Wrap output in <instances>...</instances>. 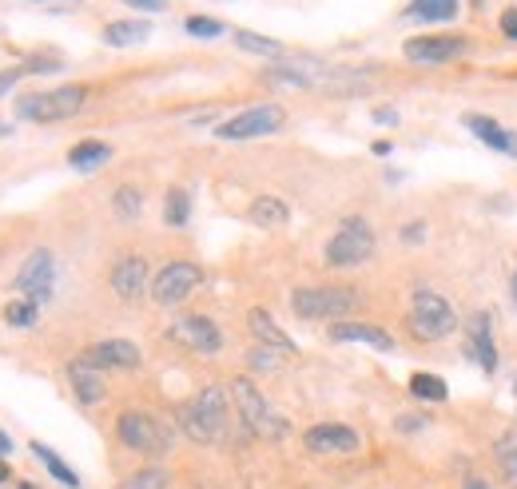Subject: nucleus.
<instances>
[{"mask_svg":"<svg viewBox=\"0 0 517 489\" xmlns=\"http://www.w3.org/2000/svg\"><path fill=\"white\" fill-rule=\"evenodd\" d=\"M175 426L183 430L187 442L195 446H211L227 438L231 426V394L223 386H203L195 390L187 402L175 406Z\"/></svg>","mask_w":517,"mask_h":489,"instance_id":"f257e3e1","label":"nucleus"},{"mask_svg":"<svg viewBox=\"0 0 517 489\" xmlns=\"http://www.w3.org/2000/svg\"><path fill=\"white\" fill-rule=\"evenodd\" d=\"M227 394H231V406H235V414H239V422H243L247 434L267 438V442H283V438L291 434V422L271 410L267 394H259V386H255L247 374H239V378L227 386Z\"/></svg>","mask_w":517,"mask_h":489,"instance_id":"f03ea898","label":"nucleus"},{"mask_svg":"<svg viewBox=\"0 0 517 489\" xmlns=\"http://www.w3.org/2000/svg\"><path fill=\"white\" fill-rule=\"evenodd\" d=\"M116 442H120L124 450L140 454V458H164V454L172 450L175 430L164 418L148 414V410H124V414L116 418Z\"/></svg>","mask_w":517,"mask_h":489,"instance_id":"7ed1b4c3","label":"nucleus"},{"mask_svg":"<svg viewBox=\"0 0 517 489\" xmlns=\"http://www.w3.org/2000/svg\"><path fill=\"white\" fill-rule=\"evenodd\" d=\"M406 326H410V334H414L418 342H442V338H450V334L458 330V315H454V307H450L446 295H438V291H430V287H418V291L410 295Z\"/></svg>","mask_w":517,"mask_h":489,"instance_id":"20e7f679","label":"nucleus"},{"mask_svg":"<svg viewBox=\"0 0 517 489\" xmlns=\"http://www.w3.org/2000/svg\"><path fill=\"white\" fill-rule=\"evenodd\" d=\"M88 104V88L84 84H60L48 92H32L16 100V116L32 120V124H60L68 116H76Z\"/></svg>","mask_w":517,"mask_h":489,"instance_id":"39448f33","label":"nucleus"},{"mask_svg":"<svg viewBox=\"0 0 517 489\" xmlns=\"http://www.w3.org/2000/svg\"><path fill=\"white\" fill-rule=\"evenodd\" d=\"M358 307L354 287H299L291 291V311L303 323H339Z\"/></svg>","mask_w":517,"mask_h":489,"instance_id":"423d86ee","label":"nucleus"},{"mask_svg":"<svg viewBox=\"0 0 517 489\" xmlns=\"http://www.w3.org/2000/svg\"><path fill=\"white\" fill-rule=\"evenodd\" d=\"M374 247H378V239H374V227L362 219V215H346L343 223H339V231L331 235V243H327V267H362L370 255H374Z\"/></svg>","mask_w":517,"mask_h":489,"instance_id":"0eeeda50","label":"nucleus"},{"mask_svg":"<svg viewBox=\"0 0 517 489\" xmlns=\"http://www.w3.org/2000/svg\"><path fill=\"white\" fill-rule=\"evenodd\" d=\"M287 124L283 108L279 104H255V108H243L235 112L231 120H223L215 128V140H227V144H243V140H259V136H271Z\"/></svg>","mask_w":517,"mask_h":489,"instance_id":"6e6552de","label":"nucleus"},{"mask_svg":"<svg viewBox=\"0 0 517 489\" xmlns=\"http://www.w3.org/2000/svg\"><path fill=\"white\" fill-rule=\"evenodd\" d=\"M203 283V267L191 259H172L152 275V303L156 307H179L191 299V291Z\"/></svg>","mask_w":517,"mask_h":489,"instance_id":"1a4fd4ad","label":"nucleus"},{"mask_svg":"<svg viewBox=\"0 0 517 489\" xmlns=\"http://www.w3.org/2000/svg\"><path fill=\"white\" fill-rule=\"evenodd\" d=\"M52 287H56V259H52L48 247H36V251L20 263V271L12 275V291L44 307V303L52 299Z\"/></svg>","mask_w":517,"mask_h":489,"instance_id":"9d476101","label":"nucleus"},{"mask_svg":"<svg viewBox=\"0 0 517 489\" xmlns=\"http://www.w3.org/2000/svg\"><path fill=\"white\" fill-rule=\"evenodd\" d=\"M168 338L175 346L191 350V354H219L223 350V330L207 315H179V319H172Z\"/></svg>","mask_w":517,"mask_h":489,"instance_id":"9b49d317","label":"nucleus"},{"mask_svg":"<svg viewBox=\"0 0 517 489\" xmlns=\"http://www.w3.org/2000/svg\"><path fill=\"white\" fill-rule=\"evenodd\" d=\"M470 36H450V32H438V36H410L402 44L406 60L410 64H450V60H462L470 52Z\"/></svg>","mask_w":517,"mask_h":489,"instance_id":"f8f14e48","label":"nucleus"},{"mask_svg":"<svg viewBox=\"0 0 517 489\" xmlns=\"http://www.w3.org/2000/svg\"><path fill=\"white\" fill-rule=\"evenodd\" d=\"M80 362H88L92 370H136L140 362H144V354H140V346L136 342H128V338H104V342H92L84 354H80Z\"/></svg>","mask_w":517,"mask_h":489,"instance_id":"ddd939ff","label":"nucleus"},{"mask_svg":"<svg viewBox=\"0 0 517 489\" xmlns=\"http://www.w3.org/2000/svg\"><path fill=\"white\" fill-rule=\"evenodd\" d=\"M108 287H112V295H116V299H124V303H140V299H144V291L152 287L148 259H144V255H124V259H116V267H112V275H108Z\"/></svg>","mask_w":517,"mask_h":489,"instance_id":"4468645a","label":"nucleus"},{"mask_svg":"<svg viewBox=\"0 0 517 489\" xmlns=\"http://www.w3.org/2000/svg\"><path fill=\"white\" fill-rule=\"evenodd\" d=\"M466 358L478 362L486 374H498V346H494V319L490 311H474L466 323Z\"/></svg>","mask_w":517,"mask_h":489,"instance_id":"2eb2a0df","label":"nucleus"},{"mask_svg":"<svg viewBox=\"0 0 517 489\" xmlns=\"http://www.w3.org/2000/svg\"><path fill=\"white\" fill-rule=\"evenodd\" d=\"M303 446L311 454H354L362 446L358 430L346 426V422H315L307 434H303Z\"/></svg>","mask_w":517,"mask_h":489,"instance_id":"dca6fc26","label":"nucleus"},{"mask_svg":"<svg viewBox=\"0 0 517 489\" xmlns=\"http://www.w3.org/2000/svg\"><path fill=\"white\" fill-rule=\"evenodd\" d=\"M68 386H72V394H76V402H80V406H100V402H104V394H108L104 374H100V370H92V366H88V362H80V358H72V362H68Z\"/></svg>","mask_w":517,"mask_h":489,"instance_id":"f3484780","label":"nucleus"},{"mask_svg":"<svg viewBox=\"0 0 517 489\" xmlns=\"http://www.w3.org/2000/svg\"><path fill=\"white\" fill-rule=\"evenodd\" d=\"M247 330H251V338H255L259 346H271V350H283V354H299V342L275 323L271 311H263V307L247 311Z\"/></svg>","mask_w":517,"mask_h":489,"instance_id":"a211bd4d","label":"nucleus"},{"mask_svg":"<svg viewBox=\"0 0 517 489\" xmlns=\"http://www.w3.org/2000/svg\"><path fill=\"white\" fill-rule=\"evenodd\" d=\"M327 334H331L335 342H362V346H374V350H382V354L394 350V334L382 330L378 323H346V319H339V323H331Z\"/></svg>","mask_w":517,"mask_h":489,"instance_id":"6ab92c4d","label":"nucleus"},{"mask_svg":"<svg viewBox=\"0 0 517 489\" xmlns=\"http://www.w3.org/2000/svg\"><path fill=\"white\" fill-rule=\"evenodd\" d=\"M462 124H466L490 152H502V156H514L517 160V132L502 128V124L490 120V116H462Z\"/></svg>","mask_w":517,"mask_h":489,"instance_id":"aec40b11","label":"nucleus"},{"mask_svg":"<svg viewBox=\"0 0 517 489\" xmlns=\"http://www.w3.org/2000/svg\"><path fill=\"white\" fill-rule=\"evenodd\" d=\"M247 219H251L255 227H263V231H279V227L291 223V207H287V199H279V195H259V199H251Z\"/></svg>","mask_w":517,"mask_h":489,"instance_id":"412c9836","label":"nucleus"},{"mask_svg":"<svg viewBox=\"0 0 517 489\" xmlns=\"http://www.w3.org/2000/svg\"><path fill=\"white\" fill-rule=\"evenodd\" d=\"M108 160H112V148H108L104 140H80V144L68 152V167H72V171H84V175L100 171Z\"/></svg>","mask_w":517,"mask_h":489,"instance_id":"4be33fe9","label":"nucleus"},{"mask_svg":"<svg viewBox=\"0 0 517 489\" xmlns=\"http://www.w3.org/2000/svg\"><path fill=\"white\" fill-rule=\"evenodd\" d=\"M28 450H32V458H36V462H40V466H44V470H48V474L60 482V486L80 489V474H76V470H72V466H68V462H64V458L52 450V446H44V442H32Z\"/></svg>","mask_w":517,"mask_h":489,"instance_id":"5701e85b","label":"nucleus"},{"mask_svg":"<svg viewBox=\"0 0 517 489\" xmlns=\"http://www.w3.org/2000/svg\"><path fill=\"white\" fill-rule=\"evenodd\" d=\"M148 36H152L148 20H112L104 28V44H112V48H132V44H144Z\"/></svg>","mask_w":517,"mask_h":489,"instance_id":"b1692460","label":"nucleus"},{"mask_svg":"<svg viewBox=\"0 0 517 489\" xmlns=\"http://www.w3.org/2000/svg\"><path fill=\"white\" fill-rule=\"evenodd\" d=\"M494 466H498L502 482L517 489V430H506V434L494 442Z\"/></svg>","mask_w":517,"mask_h":489,"instance_id":"393cba45","label":"nucleus"},{"mask_svg":"<svg viewBox=\"0 0 517 489\" xmlns=\"http://www.w3.org/2000/svg\"><path fill=\"white\" fill-rule=\"evenodd\" d=\"M406 390H410L418 402H446V398H450V386H446V378H438V374H430V370H418V374H410Z\"/></svg>","mask_w":517,"mask_h":489,"instance_id":"a878e982","label":"nucleus"},{"mask_svg":"<svg viewBox=\"0 0 517 489\" xmlns=\"http://www.w3.org/2000/svg\"><path fill=\"white\" fill-rule=\"evenodd\" d=\"M406 16H410V20H422V24L454 20V16H458V0H410V4H406Z\"/></svg>","mask_w":517,"mask_h":489,"instance_id":"bb28decb","label":"nucleus"},{"mask_svg":"<svg viewBox=\"0 0 517 489\" xmlns=\"http://www.w3.org/2000/svg\"><path fill=\"white\" fill-rule=\"evenodd\" d=\"M235 44L251 56H267V60H283V52H287L279 40H271L263 32H251V28H235Z\"/></svg>","mask_w":517,"mask_h":489,"instance_id":"cd10ccee","label":"nucleus"},{"mask_svg":"<svg viewBox=\"0 0 517 489\" xmlns=\"http://www.w3.org/2000/svg\"><path fill=\"white\" fill-rule=\"evenodd\" d=\"M112 211H116V219H124V223L140 219V215H144V191H140L136 183H120V187L112 191Z\"/></svg>","mask_w":517,"mask_h":489,"instance_id":"c85d7f7f","label":"nucleus"},{"mask_svg":"<svg viewBox=\"0 0 517 489\" xmlns=\"http://www.w3.org/2000/svg\"><path fill=\"white\" fill-rule=\"evenodd\" d=\"M36 319H40V303H32L24 295H16V299L4 303V323L12 326V330H32Z\"/></svg>","mask_w":517,"mask_h":489,"instance_id":"c756f323","label":"nucleus"},{"mask_svg":"<svg viewBox=\"0 0 517 489\" xmlns=\"http://www.w3.org/2000/svg\"><path fill=\"white\" fill-rule=\"evenodd\" d=\"M191 219V191L187 187H168L164 195V223L168 227H187Z\"/></svg>","mask_w":517,"mask_h":489,"instance_id":"7c9ffc66","label":"nucleus"},{"mask_svg":"<svg viewBox=\"0 0 517 489\" xmlns=\"http://www.w3.org/2000/svg\"><path fill=\"white\" fill-rule=\"evenodd\" d=\"M120 489H172V474L164 466H144V470L128 474Z\"/></svg>","mask_w":517,"mask_h":489,"instance_id":"2f4dec72","label":"nucleus"},{"mask_svg":"<svg viewBox=\"0 0 517 489\" xmlns=\"http://www.w3.org/2000/svg\"><path fill=\"white\" fill-rule=\"evenodd\" d=\"M283 366V350H271V346H251L247 350V370H255V374H271V370H279Z\"/></svg>","mask_w":517,"mask_h":489,"instance_id":"473e14b6","label":"nucleus"},{"mask_svg":"<svg viewBox=\"0 0 517 489\" xmlns=\"http://www.w3.org/2000/svg\"><path fill=\"white\" fill-rule=\"evenodd\" d=\"M187 36H203V40H215V36H223V24L219 20H211V16H187Z\"/></svg>","mask_w":517,"mask_h":489,"instance_id":"72a5a7b5","label":"nucleus"},{"mask_svg":"<svg viewBox=\"0 0 517 489\" xmlns=\"http://www.w3.org/2000/svg\"><path fill=\"white\" fill-rule=\"evenodd\" d=\"M267 80L271 84H291V88H311V76H303L299 68H267Z\"/></svg>","mask_w":517,"mask_h":489,"instance_id":"f704fd0d","label":"nucleus"},{"mask_svg":"<svg viewBox=\"0 0 517 489\" xmlns=\"http://www.w3.org/2000/svg\"><path fill=\"white\" fill-rule=\"evenodd\" d=\"M20 68H24V76H36V72H60V68H64V60H60V56H28Z\"/></svg>","mask_w":517,"mask_h":489,"instance_id":"c9c22d12","label":"nucleus"},{"mask_svg":"<svg viewBox=\"0 0 517 489\" xmlns=\"http://www.w3.org/2000/svg\"><path fill=\"white\" fill-rule=\"evenodd\" d=\"M422 426H430L422 414H398V418H394V430H398V434H418Z\"/></svg>","mask_w":517,"mask_h":489,"instance_id":"e433bc0d","label":"nucleus"},{"mask_svg":"<svg viewBox=\"0 0 517 489\" xmlns=\"http://www.w3.org/2000/svg\"><path fill=\"white\" fill-rule=\"evenodd\" d=\"M20 80H24V68H20V64H16V68H4V72H0V96H8Z\"/></svg>","mask_w":517,"mask_h":489,"instance_id":"4c0bfd02","label":"nucleus"},{"mask_svg":"<svg viewBox=\"0 0 517 489\" xmlns=\"http://www.w3.org/2000/svg\"><path fill=\"white\" fill-rule=\"evenodd\" d=\"M426 239V219H414L402 227V243H422Z\"/></svg>","mask_w":517,"mask_h":489,"instance_id":"58836bf2","label":"nucleus"},{"mask_svg":"<svg viewBox=\"0 0 517 489\" xmlns=\"http://www.w3.org/2000/svg\"><path fill=\"white\" fill-rule=\"evenodd\" d=\"M498 24H502V36H506V40H517V8H506Z\"/></svg>","mask_w":517,"mask_h":489,"instance_id":"ea45409f","label":"nucleus"},{"mask_svg":"<svg viewBox=\"0 0 517 489\" xmlns=\"http://www.w3.org/2000/svg\"><path fill=\"white\" fill-rule=\"evenodd\" d=\"M370 120H374V124H382V128H394V124H398V112H394V108H374V112H370Z\"/></svg>","mask_w":517,"mask_h":489,"instance_id":"a19ab883","label":"nucleus"},{"mask_svg":"<svg viewBox=\"0 0 517 489\" xmlns=\"http://www.w3.org/2000/svg\"><path fill=\"white\" fill-rule=\"evenodd\" d=\"M128 8H136V12H164L168 8V0H124Z\"/></svg>","mask_w":517,"mask_h":489,"instance_id":"79ce46f5","label":"nucleus"},{"mask_svg":"<svg viewBox=\"0 0 517 489\" xmlns=\"http://www.w3.org/2000/svg\"><path fill=\"white\" fill-rule=\"evenodd\" d=\"M462 489H490V482H486V478H466Z\"/></svg>","mask_w":517,"mask_h":489,"instance_id":"37998d69","label":"nucleus"},{"mask_svg":"<svg viewBox=\"0 0 517 489\" xmlns=\"http://www.w3.org/2000/svg\"><path fill=\"white\" fill-rule=\"evenodd\" d=\"M8 454H12V438L0 430V458H8Z\"/></svg>","mask_w":517,"mask_h":489,"instance_id":"c03bdc74","label":"nucleus"},{"mask_svg":"<svg viewBox=\"0 0 517 489\" xmlns=\"http://www.w3.org/2000/svg\"><path fill=\"white\" fill-rule=\"evenodd\" d=\"M12 478V470H8V458H0V486Z\"/></svg>","mask_w":517,"mask_h":489,"instance_id":"a18cd8bd","label":"nucleus"},{"mask_svg":"<svg viewBox=\"0 0 517 489\" xmlns=\"http://www.w3.org/2000/svg\"><path fill=\"white\" fill-rule=\"evenodd\" d=\"M16 489H40V486H32V482H20Z\"/></svg>","mask_w":517,"mask_h":489,"instance_id":"49530a36","label":"nucleus"},{"mask_svg":"<svg viewBox=\"0 0 517 489\" xmlns=\"http://www.w3.org/2000/svg\"><path fill=\"white\" fill-rule=\"evenodd\" d=\"M8 132H12V128H8V124H0V136H8Z\"/></svg>","mask_w":517,"mask_h":489,"instance_id":"de8ad7c7","label":"nucleus"},{"mask_svg":"<svg viewBox=\"0 0 517 489\" xmlns=\"http://www.w3.org/2000/svg\"><path fill=\"white\" fill-rule=\"evenodd\" d=\"M510 287H514V299H517V271H514V283H510Z\"/></svg>","mask_w":517,"mask_h":489,"instance_id":"09e8293b","label":"nucleus"},{"mask_svg":"<svg viewBox=\"0 0 517 489\" xmlns=\"http://www.w3.org/2000/svg\"><path fill=\"white\" fill-rule=\"evenodd\" d=\"M514 398H517V374H514Z\"/></svg>","mask_w":517,"mask_h":489,"instance_id":"8fccbe9b","label":"nucleus"}]
</instances>
